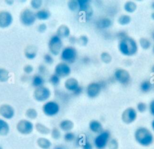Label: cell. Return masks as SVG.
<instances>
[{
	"mask_svg": "<svg viewBox=\"0 0 154 149\" xmlns=\"http://www.w3.org/2000/svg\"><path fill=\"white\" fill-rule=\"evenodd\" d=\"M117 49L122 55L129 58L137 55L139 50V45L135 38L128 35L119 40Z\"/></svg>",
	"mask_w": 154,
	"mask_h": 149,
	"instance_id": "1",
	"label": "cell"
},
{
	"mask_svg": "<svg viewBox=\"0 0 154 149\" xmlns=\"http://www.w3.org/2000/svg\"><path fill=\"white\" fill-rule=\"evenodd\" d=\"M134 138L135 142L140 146L147 147L154 142L153 132L146 126H139L134 132Z\"/></svg>",
	"mask_w": 154,
	"mask_h": 149,
	"instance_id": "2",
	"label": "cell"
},
{
	"mask_svg": "<svg viewBox=\"0 0 154 149\" xmlns=\"http://www.w3.org/2000/svg\"><path fill=\"white\" fill-rule=\"evenodd\" d=\"M60 57L61 61L69 64H73L78 58L77 49L72 45L65 46L63 48L60 54Z\"/></svg>",
	"mask_w": 154,
	"mask_h": 149,
	"instance_id": "3",
	"label": "cell"
},
{
	"mask_svg": "<svg viewBox=\"0 0 154 149\" xmlns=\"http://www.w3.org/2000/svg\"><path fill=\"white\" fill-rule=\"evenodd\" d=\"M111 138V133L108 130H103L97 134L93 139V144L96 149H105Z\"/></svg>",
	"mask_w": 154,
	"mask_h": 149,
	"instance_id": "4",
	"label": "cell"
},
{
	"mask_svg": "<svg viewBox=\"0 0 154 149\" xmlns=\"http://www.w3.org/2000/svg\"><path fill=\"white\" fill-rule=\"evenodd\" d=\"M49 53L53 56H58L60 54L63 47L62 39L56 34L51 35L48 43Z\"/></svg>",
	"mask_w": 154,
	"mask_h": 149,
	"instance_id": "5",
	"label": "cell"
},
{
	"mask_svg": "<svg viewBox=\"0 0 154 149\" xmlns=\"http://www.w3.org/2000/svg\"><path fill=\"white\" fill-rule=\"evenodd\" d=\"M37 18L35 12L31 8L23 9L19 14V21L20 23L26 27L32 26L36 22Z\"/></svg>",
	"mask_w": 154,
	"mask_h": 149,
	"instance_id": "6",
	"label": "cell"
},
{
	"mask_svg": "<svg viewBox=\"0 0 154 149\" xmlns=\"http://www.w3.org/2000/svg\"><path fill=\"white\" fill-rule=\"evenodd\" d=\"M42 109L45 115L49 117H54L59 114L60 111V105L55 100H49L43 103Z\"/></svg>",
	"mask_w": 154,
	"mask_h": 149,
	"instance_id": "7",
	"label": "cell"
},
{
	"mask_svg": "<svg viewBox=\"0 0 154 149\" xmlns=\"http://www.w3.org/2000/svg\"><path fill=\"white\" fill-rule=\"evenodd\" d=\"M114 80L122 85H128L131 81V75L129 71L124 68H117L113 73Z\"/></svg>",
	"mask_w": 154,
	"mask_h": 149,
	"instance_id": "8",
	"label": "cell"
},
{
	"mask_svg": "<svg viewBox=\"0 0 154 149\" xmlns=\"http://www.w3.org/2000/svg\"><path fill=\"white\" fill-rule=\"evenodd\" d=\"M105 85L103 82H92L88 84L85 89L87 96L91 99L97 97L101 93Z\"/></svg>",
	"mask_w": 154,
	"mask_h": 149,
	"instance_id": "9",
	"label": "cell"
},
{
	"mask_svg": "<svg viewBox=\"0 0 154 149\" xmlns=\"http://www.w3.org/2000/svg\"><path fill=\"white\" fill-rule=\"evenodd\" d=\"M51 96V91L46 86H42L35 88L33 91V98L38 102L45 103L49 100Z\"/></svg>",
	"mask_w": 154,
	"mask_h": 149,
	"instance_id": "10",
	"label": "cell"
},
{
	"mask_svg": "<svg viewBox=\"0 0 154 149\" xmlns=\"http://www.w3.org/2000/svg\"><path fill=\"white\" fill-rule=\"evenodd\" d=\"M17 131L22 135H28L34 130V124L32 121L28 119L20 120L16 124Z\"/></svg>",
	"mask_w": 154,
	"mask_h": 149,
	"instance_id": "11",
	"label": "cell"
},
{
	"mask_svg": "<svg viewBox=\"0 0 154 149\" xmlns=\"http://www.w3.org/2000/svg\"><path fill=\"white\" fill-rule=\"evenodd\" d=\"M138 112L135 108L129 106L125 108L121 114V120L122 122L127 125L134 123L138 117Z\"/></svg>",
	"mask_w": 154,
	"mask_h": 149,
	"instance_id": "12",
	"label": "cell"
},
{
	"mask_svg": "<svg viewBox=\"0 0 154 149\" xmlns=\"http://www.w3.org/2000/svg\"><path fill=\"white\" fill-rule=\"evenodd\" d=\"M72 73V68L70 64L61 61L56 64L54 67V73L61 78H67Z\"/></svg>",
	"mask_w": 154,
	"mask_h": 149,
	"instance_id": "13",
	"label": "cell"
},
{
	"mask_svg": "<svg viewBox=\"0 0 154 149\" xmlns=\"http://www.w3.org/2000/svg\"><path fill=\"white\" fill-rule=\"evenodd\" d=\"M14 20L11 12L7 10L0 11V28L5 29L10 26Z\"/></svg>",
	"mask_w": 154,
	"mask_h": 149,
	"instance_id": "14",
	"label": "cell"
},
{
	"mask_svg": "<svg viewBox=\"0 0 154 149\" xmlns=\"http://www.w3.org/2000/svg\"><path fill=\"white\" fill-rule=\"evenodd\" d=\"M15 115V109L10 104L4 103L0 105V117L5 120H10Z\"/></svg>",
	"mask_w": 154,
	"mask_h": 149,
	"instance_id": "15",
	"label": "cell"
},
{
	"mask_svg": "<svg viewBox=\"0 0 154 149\" xmlns=\"http://www.w3.org/2000/svg\"><path fill=\"white\" fill-rule=\"evenodd\" d=\"M64 85L66 90L72 93L79 86V83L76 78L69 77L65 81Z\"/></svg>",
	"mask_w": 154,
	"mask_h": 149,
	"instance_id": "16",
	"label": "cell"
},
{
	"mask_svg": "<svg viewBox=\"0 0 154 149\" xmlns=\"http://www.w3.org/2000/svg\"><path fill=\"white\" fill-rule=\"evenodd\" d=\"M88 129L90 132L96 135L104 130L102 123L98 120H91L88 124Z\"/></svg>",
	"mask_w": 154,
	"mask_h": 149,
	"instance_id": "17",
	"label": "cell"
},
{
	"mask_svg": "<svg viewBox=\"0 0 154 149\" xmlns=\"http://www.w3.org/2000/svg\"><path fill=\"white\" fill-rule=\"evenodd\" d=\"M113 24L112 19L108 17H103L100 18L96 22V26L100 29H108L110 28Z\"/></svg>",
	"mask_w": 154,
	"mask_h": 149,
	"instance_id": "18",
	"label": "cell"
},
{
	"mask_svg": "<svg viewBox=\"0 0 154 149\" xmlns=\"http://www.w3.org/2000/svg\"><path fill=\"white\" fill-rule=\"evenodd\" d=\"M74 123L69 119H64L61 120L58 124V128L62 131L65 132L72 131L74 127Z\"/></svg>",
	"mask_w": 154,
	"mask_h": 149,
	"instance_id": "19",
	"label": "cell"
},
{
	"mask_svg": "<svg viewBox=\"0 0 154 149\" xmlns=\"http://www.w3.org/2000/svg\"><path fill=\"white\" fill-rule=\"evenodd\" d=\"M56 34L61 39L68 38L70 36V29L68 26L66 25H61L58 27Z\"/></svg>",
	"mask_w": 154,
	"mask_h": 149,
	"instance_id": "20",
	"label": "cell"
},
{
	"mask_svg": "<svg viewBox=\"0 0 154 149\" xmlns=\"http://www.w3.org/2000/svg\"><path fill=\"white\" fill-rule=\"evenodd\" d=\"M137 8L138 6L137 3L134 1H127L124 3L123 6V8L125 11V13L129 15L134 13L137 11Z\"/></svg>",
	"mask_w": 154,
	"mask_h": 149,
	"instance_id": "21",
	"label": "cell"
},
{
	"mask_svg": "<svg viewBox=\"0 0 154 149\" xmlns=\"http://www.w3.org/2000/svg\"><path fill=\"white\" fill-rule=\"evenodd\" d=\"M153 88V84L150 79H144L141 82L139 85L140 90L141 93L146 94L152 91Z\"/></svg>",
	"mask_w": 154,
	"mask_h": 149,
	"instance_id": "22",
	"label": "cell"
},
{
	"mask_svg": "<svg viewBox=\"0 0 154 149\" xmlns=\"http://www.w3.org/2000/svg\"><path fill=\"white\" fill-rule=\"evenodd\" d=\"M45 83V78H43V76L39 74H34L31 78V84L32 87H33L35 88L44 86Z\"/></svg>",
	"mask_w": 154,
	"mask_h": 149,
	"instance_id": "23",
	"label": "cell"
},
{
	"mask_svg": "<svg viewBox=\"0 0 154 149\" xmlns=\"http://www.w3.org/2000/svg\"><path fill=\"white\" fill-rule=\"evenodd\" d=\"M36 144L40 149H51L52 145L51 141L44 136L39 137L36 141Z\"/></svg>",
	"mask_w": 154,
	"mask_h": 149,
	"instance_id": "24",
	"label": "cell"
},
{
	"mask_svg": "<svg viewBox=\"0 0 154 149\" xmlns=\"http://www.w3.org/2000/svg\"><path fill=\"white\" fill-rule=\"evenodd\" d=\"M51 16V12L45 8H41L39 10L35 11V16L37 20H39L41 21H46L48 20Z\"/></svg>",
	"mask_w": 154,
	"mask_h": 149,
	"instance_id": "25",
	"label": "cell"
},
{
	"mask_svg": "<svg viewBox=\"0 0 154 149\" xmlns=\"http://www.w3.org/2000/svg\"><path fill=\"white\" fill-rule=\"evenodd\" d=\"M34 129L39 134L43 136L50 134L51 130V129L49 127L40 122L36 123L34 124Z\"/></svg>",
	"mask_w": 154,
	"mask_h": 149,
	"instance_id": "26",
	"label": "cell"
},
{
	"mask_svg": "<svg viewBox=\"0 0 154 149\" xmlns=\"http://www.w3.org/2000/svg\"><path fill=\"white\" fill-rule=\"evenodd\" d=\"M24 55L26 59L32 60L36 58L37 55V48L34 46H28L24 51Z\"/></svg>",
	"mask_w": 154,
	"mask_h": 149,
	"instance_id": "27",
	"label": "cell"
},
{
	"mask_svg": "<svg viewBox=\"0 0 154 149\" xmlns=\"http://www.w3.org/2000/svg\"><path fill=\"white\" fill-rule=\"evenodd\" d=\"M10 131L9 123L7 120L0 117V136H5L8 135Z\"/></svg>",
	"mask_w": 154,
	"mask_h": 149,
	"instance_id": "28",
	"label": "cell"
},
{
	"mask_svg": "<svg viewBox=\"0 0 154 149\" xmlns=\"http://www.w3.org/2000/svg\"><path fill=\"white\" fill-rule=\"evenodd\" d=\"M138 43L139 47H140L141 49L144 50H147L151 49L152 46L153 44L151 40L145 37H141L139 39Z\"/></svg>",
	"mask_w": 154,
	"mask_h": 149,
	"instance_id": "29",
	"label": "cell"
},
{
	"mask_svg": "<svg viewBox=\"0 0 154 149\" xmlns=\"http://www.w3.org/2000/svg\"><path fill=\"white\" fill-rule=\"evenodd\" d=\"M131 21H132V18L131 15L126 13L120 14L118 17L117 20L118 24L122 26H125L129 25Z\"/></svg>",
	"mask_w": 154,
	"mask_h": 149,
	"instance_id": "30",
	"label": "cell"
},
{
	"mask_svg": "<svg viewBox=\"0 0 154 149\" xmlns=\"http://www.w3.org/2000/svg\"><path fill=\"white\" fill-rule=\"evenodd\" d=\"M25 115L26 119L32 121V120H35L37 118L38 114L37 111L35 108H29L26 110Z\"/></svg>",
	"mask_w": 154,
	"mask_h": 149,
	"instance_id": "31",
	"label": "cell"
},
{
	"mask_svg": "<svg viewBox=\"0 0 154 149\" xmlns=\"http://www.w3.org/2000/svg\"><path fill=\"white\" fill-rule=\"evenodd\" d=\"M10 78V72L5 68L0 67V82H6Z\"/></svg>",
	"mask_w": 154,
	"mask_h": 149,
	"instance_id": "32",
	"label": "cell"
},
{
	"mask_svg": "<svg viewBox=\"0 0 154 149\" xmlns=\"http://www.w3.org/2000/svg\"><path fill=\"white\" fill-rule=\"evenodd\" d=\"M100 59L103 63L108 64L111 62L112 57L111 53L106 51H103L100 55Z\"/></svg>",
	"mask_w": 154,
	"mask_h": 149,
	"instance_id": "33",
	"label": "cell"
},
{
	"mask_svg": "<svg viewBox=\"0 0 154 149\" xmlns=\"http://www.w3.org/2000/svg\"><path fill=\"white\" fill-rule=\"evenodd\" d=\"M135 109L138 113L143 114L148 110V105L144 102H139L137 103Z\"/></svg>",
	"mask_w": 154,
	"mask_h": 149,
	"instance_id": "34",
	"label": "cell"
},
{
	"mask_svg": "<svg viewBox=\"0 0 154 149\" xmlns=\"http://www.w3.org/2000/svg\"><path fill=\"white\" fill-rule=\"evenodd\" d=\"M50 135L54 140H59L62 136L61 130L58 127H53L51 130Z\"/></svg>",
	"mask_w": 154,
	"mask_h": 149,
	"instance_id": "35",
	"label": "cell"
},
{
	"mask_svg": "<svg viewBox=\"0 0 154 149\" xmlns=\"http://www.w3.org/2000/svg\"><path fill=\"white\" fill-rule=\"evenodd\" d=\"M61 82V78L55 74V73L51 74L49 78V82L54 87H57Z\"/></svg>",
	"mask_w": 154,
	"mask_h": 149,
	"instance_id": "36",
	"label": "cell"
},
{
	"mask_svg": "<svg viewBox=\"0 0 154 149\" xmlns=\"http://www.w3.org/2000/svg\"><path fill=\"white\" fill-rule=\"evenodd\" d=\"M63 137V139L67 142H72L73 141H75L76 139L75 134L72 131L65 132Z\"/></svg>",
	"mask_w": 154,
	"mask_h": 149,
	"instance_id": "37",
	"label": "cell"
},
{
	"mask_svg": "<svg viewBox=\"0 0 154 149\" xmlns=\"http://www.w3.org/2000/svg\"><path fill=\"white\" fill-rule=\"evenodd\" d=\"M67 7H68V8L70 10V11L72 12L79 11V5H78V0L69 1L67 3Z\"/></svg>",
	"mask_w": 154,
	"mask_h": 149,
	"instance_id": "38",
	"label": "cell"
},
{
	"mask_svg": "<svg viewBox=\"0 0 154 149\" xmlns=\"http://www.w3.org/2000/svg\"><path fill=\"white\" fill-rule=\"evenodd\" d=\"M43 5V1L42 0H31L30 1V6L32 10H39Z\"/></svg>",
	"mask_w": 154,
	"mask_h": 149,
	"instance_id": "39",
	"label": "cell"
},
{
	"mask_svg": "<svg viewBox=\"0 0 154 149\" xmlns=\"http://www.w3.org/2000/svg\"><path fill=\"white\" fill-rule=\"evenodd\" d=\"M89 42V38L86 35H81L78 38L77 43L81 46H85Z\"/></svg>",
	"mask_w": 154,
	"mask_h": 149,
	"instance_id": "40",
	"label": "cell"
},
{
	"mask_svg": "<svg viewBox=\"0 0 154 149\" xmlns=\"http://www.w3.org/2000/svg\"><path fill=\"white\" fill-rule=\"evenodd\" d=\"M43 59L45 65H52L54 62V56L49 53L45 54Z\"/></svg>",
	"mask_w": 154,
	"mask_h": 149,
	"instance_id": "41",
	"label": "cell"
},
{
	"mask_svg": "<svg viewBox=\"0 0 154 149\" xmlns=\"http://www.w3.org/2000/svg\"><path fill=\"white\" fill-rule=\"evenodd\" d=\"M107 147L108 149H119V144L118 141L116 138H111Z\"/></svg>",
	"mask_w": 154,
	"mask_h": 149,
	"instance_id": "42",
	"label": "cell"
},
{
	"mask_svg": "<svg viewBox=\"0 0 154 149\" xmlns=\"http://www.w3.org/2000/svg\"><path fill=\"white\" fill-rule=\"evenodd\" d=\"M81 147L82 149H94V148L93 144L87 139L83 140Z\"/></svg>",
	"mask_w": 154,
	"mask_h": 149,
	"instance_id": "43",
	"label": "cell"
},
{
	"mask_svg": "<svg viewBox=\"0 0 154 149\" xmlns=\"http://www.w3.org/2000/svg\"><path fill=\"white\" fill-rule=\"evenodd\" d=\"M38 72L39 74L42 75V76H44L45 74H46V72H47V67L46 66L45 64H40L38 66Z\"/></svg>",
	"mask_w": 154,
	"mask_h": 149,
	"instance_id": "44",
	"label": "cell"
},
{
	"mask_svg": "<svg viewBox=\"0 0 154 149\" xmlns=\"http://www.w3.org/2000/svg\"><path fill=\"white\" fill-rule=\"evenodd\" d=\"M23 72L26 74H31L34 71V67L31 64H26L23 68Z\"/></svg>",
	"mask_w": 154,
	"mask_h": 149,
	"instance_id": "45",
	"label": "cell"
},
{
	"mask_svg": "<svg viewBox=\"0 0 154 149\" xmlns=\"http://www.w3.org/2000/svg\"><path fill=\"white\" fill-rule=\"evenodd\" d=\"M47 28H48V26H47V25L45 23H41L37 26V31L38 32L44 33L46 31Z\"/></svg>",
	"mask_w": 154,
	"mask_h": 149,
	"instance_id": "46",
	"label": "cell"
},
{
	"mask_svg": "<svg viewBox=\"0 0 154 149\" xmlns=\"http://www.w3.org/2000/svg\"><path fill=\"white\" fill-rule=\"evenodd\" d=\"M148 111L150 114L154 117V99H152L148 104Z\"/></svg>",
	"mask_w": 154,
	"mask_h": 149,
	"instance_id": "47",
	"label": "cell"
},
{
	"mask_svg": "<svg viewBox=\"0 0 154 149\" xmlns=\"http://www.w3.org/2000/svg\"><path fill=\"white\" fill-rule=\"evenodd\" d=\"M83 92V88L82 87H81V85H79L73 92H72V94L73 96H80Z\"/></svg>",
	"mask_w": 154,
	"mask_h": 149,
	"instance_id": "48",
	"label": "cell"
},
{
	"mask_svg": "<svg viewBox=\"0 0 154 149\" xmlns=\"http://www.w3.org/2000/svg\"><path fill=\"white\" fill-rule=\"evenodd\" d=\"M128 34L125 31H120L117 33V38L118 40H120L123 38H125V37L128 36Z\"/></svg>",
	"mask_w": 154,
	"mask_h": 149,
	"instance_id": "49",
	"label": "cell"
},
{
	"mask_svg": "<svg viewBox=\"0 0 154 149\" xmlns=\"http://www.w3.org/2000/svg\"><path fill=\"white\" fill-rule=\"evenodd\" d=\"M68 40L69 42L72 45L77 43V41H78V38L76 37L75 36L73 35H70L69 38H68Z\"/></svg>",
	"mask_w": 154,
	"mask_h": 149,
	"instance_id": "50",
	"label": "cell"
},
{
	"mask_svg": "<svg viewBox=\"0 0 154 149\" xmlns=\"http://www.w3.org/2000/svg\"><path fill=\"white\" fill-rule=\"evenodd\" d=\"M5 2L8 5H12L14 4V1H12V0H7V1H5Z\"/></svg>",
	"mask_w": 154,
	"mask_h": 149,
	"instance_id": "51",
	"label": "cell"
},
{
	"mask_svg": "<svg viewBox=\"0 0 154 149\" xmlns=\"http://www.w3.org/2000/svg\"><path fill=\"white\" fill-rule=\"evenodd\" d=\"M150 126H151V129L152 130V132H154V118L152 120L151 123H150Z\"/></svg>",
	"mask_w": 154,
	"mask_h": 149,
	"instance_id": "52",
	"label": "cell"
},
{
	"mask_svg": "<svg viewBox=\"0 0 154 149\" xmlns=\"http://www.w3.org/2000/svg\"><path fill=\"white\" fill-rule=\"evenodd\" d=\"M151 38H152V41L154 42V29L151 32Z\"/></svg>",
	"mask_w": 154,
	"mask_h": 149,
	"instance_id": "53",
	"label": "cell"
},
{
	"mask_svg": "<svg viewBox=\"0 0 154 149\" xmlns=\"http://www.w3.org/2000/svg\"><path fill=\"white\" fill-rule=\"evenodd\" d=\"M150 18L152 20L154 21V11H153L150 14Z\"/></svg>",
	"mask_w": 154,
	"mask_h": 149,
	"instance_id": "54",
	"label": "cell"
},
{
	"mask_svg": "<svg viewBox=\"0 0 154 149\" xmlns=\"http://www.w3.org/2000/svg\"><path fill=\"white\" fill-rule=\"evenodd\" d=\"M150 7H151V8L152 9V10L154 11V1L151 2V4H150Z\"/></svg>",
	"mask_w": 154,
	"mask_h": 149,
	"instance_id": "55",
	"label": "cell"
},
{
	"mask_svg": "<svg viewBox=\"0 0 154 149\" xmlns=\"http://www.w3.org/2000/svg\"><path fill=\"white\" fill-rule=\"evenodd\" d=\"M151 50H152V53L154 54V43H153L152 46V47H151Z\"/></svg>",
	"mask_w": 154,
	"mask_h": 149,
	"instance_id": "56",
	"label": "cell"
},
{
	"mask_svg": "<svg viewBox=\"0 0 154 149\" xmlns=\"http://www.w3.org/2000/svg\"><path fill=\"white\" fill-rule=\"evenodd\" d=\"M151 71H152V73L154 74V64L152 66V68H151Z\"/></svg>",
	"mask_w": 154,
	"mask_h": 149,
	"instance_id": "57",
	"label": "cell"
},
{
	"mask_svg": "<svg viewBox=\"0 0 154 149\" xmlns=\"http://www.w3.org/2000/svg\"><path fill=\"white\" fill-rule=\"evenodd\" d=\"M55 149H64V148H63V147H61V146H58V147H57Z\"/></svg>",
	"mask_w": 154,
	"mask_h": 149,
	"instance_id": "58",
	"label": "cell"
},
{
	"mask_svg": "<svg viewBox=\"0 0 154 149\" xmlns=\"http://www.w3.org/2000/svg\"><path fill=\"white\" fill-rule=\"evenodd\" d=\"M0 149H3V148L1 146H0Z\"/></svg>",
	"mask_w": 154,
	"mask_h": 149,
	"instance_id": "59",
	"label": "cell"
}]
</instances>
